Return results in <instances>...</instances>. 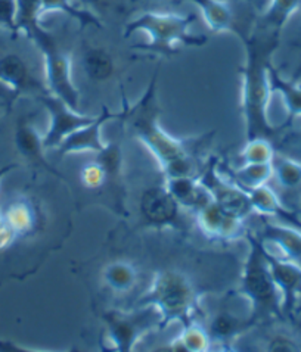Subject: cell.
I'll return each mask as SVG.
<instances>
[{
	"instance_id": "ac0fdd59",
	"label": "cell",
	"mask_w": 301,
	"mask_h": 352,
	"mask_svg": "<svg viewBox=\"0 0 301 352\" xmlns=\"http://www.w3.org/2000/svg\"><path fill=\"white\" fill-rule=\"evenodd\" d=\"M164 188L170 192L182 208L195 212L203 204L210 199L200 180V175H179L164 179Z\"/></svg>"
},
{
	"instance_id": "44dd1931",
	"label": "cell",
	"mask_w": 301,
	"mask_h": 352,
	"mask_svg": "<svg viewBox=\"0 0 301 352\" xmlns=\"http://www.w3.org/2000/svg\"><path fill=\"white\" fill-rule=\"evenodd\" d=\"M102 277L103 282H105L112 292L126 294L136 286L139 273L133 263L126 260H116L103 267Z\"/></svg>"
},
{
	"instance_id": "ab89813d",
	"label": "cell",
	"mask_w": 301,
	"mask_h": 352,
	"mask_svg": "<svg viewBox=\"0 0 301 352\" xmlns=\"http://www.w3.org/2000/svg\"><path fill=\"white\" fill-rule=\"evenodd\" d=\"M298 77H301V71H300V72H298Z\"/></svg>"
},
{
	"instance_id": "60d3db41",
	"label": "cell",
	"mask_w": 301,
	"mask_h": 352,
	"mask_svg": "<svg viewBox=\"0 0 301 352\" xmlns=\"http://www.w3.org/2000/svg\"><path fill=\"white\" fill-rule=\"evenodd\" d=\"M298 311H301V308H298Z\"/></svg>"
},
{
	"instance_id": "e0dca14e",
	"label": "cell",
	"mask_w": 301,
	"mask_h": 352,
	"mask_svg": "<svg viewBox=\"0 0 301 352\" xmlns=\"http://www.w3.org/2000/svg\"><path fill=\"white\" fill-rule=\"evenodd\" d=\"M260 241L267 250L301 265V229L289 224L264 221Z\"/></svg>"
},
{
	"instance_id": "1f68e13d",
	"label": "cell",
	"mask_w": 301,
	"mask_h": 352,
	"mask_svg": "<svg viewBox=\"0 0 301 352\" xmlns=\"http://www.w3.org/2000/svg\"><path fill=\"white\" fill-rule=\"evenodd\" d=\"M275 149L271 139L254 138L247 139L240 152L241 164H272L275 160Z\"/></svg>"
},
{
	"instance_id": "9c48e42d",
	"label": "cell",
	"mask_w": 301,
	"mask_h": 352,
	"mask_svg": "<svg viewBox=\"0 0 301 352\" xmlns=\"http://www.w3.org/2000/svg\"><path fill=\"white\" fill-rule=\"evenodd\" d=\"M49 113V127L45 133V146L46 149H58L70 134L90 124L95 117L81 113L79 109L71 108L68 103L59 98L43 93L37 96Z\"/></svg>"
},
{
	"instance_id": "f35d334b",
	"label": "cell",
	"mask_w": 301,
	"mask_h": 352,
	"mask_svg": "<svg viewBox=\"0 0 301 352\" xmlns=\"http://www.w3.org/2000/svg\"><path fill=\"white\" fill-rule=\"evenodd\" d=\"M0 223H3V214H2V211H0Z\"/></svg>"
},
{
	"instance_id": "8fae6325",
	"label": "cell",
	"mask_w": 301,
	"mask_h": 352,
	"mask_svg": "<svg viewBox=\"0 0 301 352\" xmlns=\"http://www.w3.org/2000/svg\"><path fill=\"white\" fill-rule=\"evenodd\" d=\"M182 206L163 186H154L141 196L139 212L143 223L154 229H182Z\"/></svg>"
},
{
	"instance_id": "30bf717a",
	"label": "cell",
	"mask_w": 301,
	"mask_h": 352,
	"mask_svg": "<svg viewBox=\"0 0 301 352\" xmlns=\"http://www.w3.org/2000/svg\"><path fill=\"white\" fill-rule=\"evenodd\" d=\"M201 233L213 242H236L247 234L245 220L226 211L211 198L195 211Z\"/></svg>"
},
{
	"instance_id": "d6a6232c",
	"label": "cell",
	"mask_w": 301,
	"mask_h": 352,
	"mask_svg": "<svg viewBox=\"0 0 301 352\" xmlns=\"http://www.w3.org/2000/svg\"><path fill=\"white\" fill-rule=\"evenodd\" d=\"M80 182L83 188L87 190L103 189V184H105V174H103V170L95 160L86 164L85 167L80 170Z\"/></svg>"
},
{
	"instance_id": "5b68a950",
	"label": "cell",
	"mask_w": 301,
	"mask_h": 352,
	"mask_svg": "<svg viewBox=\"0 0 301 352\" xmlns=\"http://www.w3.org/2000/svg\"><path fill=\"white\" fill-rule=\"evenodd\" d=\"M195 19V14L179 16L173 14L145 12L126 24L124 37H130L139 30L145 31L149 36V41L138 45L136 49L169 58L178 54V49L174 47L176 43H182L189 47H201L209 41L207 36H195L189 31Z\"/></svg>"
},
{
	"instance_id": "d6986e66",
	"label": "cell",
	"mask_w": 301,
	"mask_h": 352,
	"mask_svg": "<svg viewBox=\"0 0 301 352\" xmlns=\"http://www.w3.org/2000/svg\"><path fill=\"white\" fill-rule=\"evenodd\" d=\"M248 195H250V199L256 214L266 215V217H276V219L282 220L285 224L301 229V221L293 212H289L285 208L281 198H279V195L269 184L253 189L248 192Z\"/></svg>"
},
{
	"instance_id": "cb8c5ba5",
	"label": "cell",
	"mask_w": 301,
	"mask_h": 352,
	"mask_svg": "<svg viewBox=\"0 0 301 352\" xmlns=\"http://www.w3.org/2000/svg\"><path fill=\"white\" fill-rule=\"evenodd\" d=\"M3 214V221L12 229L17 236H27L36 227V212L31 204L25 198H19L10 202Z\"/></svg>"
},
{
	"instance_id": "52a82bcc",
	"label": "cell",
	"mask_w": 301,
	"mask_h": 352,
	"mask_svg": "<svg viewBox=\"0 0 301 352\" xmlns=\"http://www.w3.org/2000/svg\"><path fill=\"white\" fill-rule=\"evenodd\" d=\"M30 41H33L43 56L48 93L64 100L71 108L79 109L80 90L72 80L70 55L45 27H41Z\"/></svg>"
},
{
	"instance_id": "7a4b0ae2",
	"label": "cell",
	"mask_w": 301,
	"mask_h": 352,
	"mask_svg": "<svg viewBox=\"0 0 301 352\" xmlns=\"http://www.w3.org/2000/svg\"><path fill=\"white\" fill-rule=\"evenodd\" d=\"M242 41L245 60L240 67L242 81L241 112L245 124L247 139H271L276 129L269 121V100H271V82H269V65L272 55L279 46V34L258 30L254 34H244L241 30H233Z\"/></svg>"
},
{
	"instance_id": "74e56055",
	"label": "cell",
	"mask_w": 301,
	"mask_h": 352,
	"mask_svg": "<svg viewBox=\"0 0 301 352\" xmlns=\"http://www.w3.org/2000/svg\"><path fill=\"white\" fill-rule=\"evenodd\" d=\"M79 2H81V5L85 6H99L103 0H79Z\"/></svg>"
},
{
	"instance_id": "83f0119b",
	"label": "cell",
	"mask_w": 301,
	"mask_h": 352,
	"mask_svg": "<svg viewBox=\"0 0 301 352\" xmlns=\"http://www.w3.org/2000/svg\"><path fill=\"white\" fill-rule=\"evenodd\" d=\"M301 6V0H272L271 6L260 18L258 28L281 34L288 19Z\"/></svg>"
},
{
	"instance_id": "277c9868",
	"label": "cell",
	"mask_w": 301,
	"mask_h": 352,
	"mask_svg": "<svg viewBox=\"0 0 301 352\" xmlns=\"http://www.w3.org/2000/svg\"><path fill=\"white\" fill-rule=\"evenodd\" d=\"M248 254L236 294L245 298L251 307L250 317L257 326L269 318H282V296L269 268L264 246L257 234L247 232Z\"/></svg>"
},
{
	"instance_id": "ffe728a7",
	"label": "cell",
	"mask_w": 301,
	"mask_h": 352,
	"mask_svg": "<svg viewBox=\"0 0 301 352\" xmlns=\"http://www.w3.org/2000/svg\"><path fill=\"white\" fill-rule=\"evenodd\" d=\"M253 327H256V324L250 317L242 318L223 309V311H219L213 317L207 330H209L213 342L232 344Z\"/></svg>"
},
{
	"instance_id": "8992f818",
	"label": "cell",
	"mask_w": 301,
	"mask_h": 352,
	"mask_svg": "<svg viewBox=\"0 0 301 352\" xmlns=\"http://www.w3.org/2000/svg\"><path fill=\"white\" fill-rule=\"evenodd\" d=\"M105 340L111 351L130 352L154 330H161V314L151 305H136L132 311L108 309L102 314Z\"/></svg>"
},
{
	"instance_id": "d4e9b609",
	"label": "cell",
	"mask_w": 301,
	"mask_h": 352,
	"mask_svg": "<svg viewBox=\"0 0 301 352\" xmlns=\"http://www.w3.org/2000/svg\"><path fill=\"white\" fill-rule=\"evenodd\" d=\"M180 2H191L200 8L201 14L214 33L220 31H233L235 21L229 5L219 0H180Z\"/></svg>"
},
{
	"instance_id": "7402d4cb",
	"label": "cell",
	"mask_w": 301,
	"mask_h": 352,
	"mask_svg": "<svg viewBox=\"0 0 301 352\" xmlns=\"http://www.w3.org/2000/svg\"><path fill=\"white\" fill-rule=\"evenodd\" d=\"M213 339L209 333V330L204 329L195 320L188 324L183 326L182 333L174 338L169 342V351H179V352H207L211 349Z\"/></svg>"
},
{
	"instance_id": "4fadbf2b",
	"label": "cell",
	"mask_w": 301,
	"mask_h": 352,
	"mask_svg": "<svg viewBox=\"0 0 301 352\" xmlns=\"http://www.w3.org/2000/svg\"><path fill=\"white\" fill-rule=\"evenodd\" d=\"M120 120L121 111L114 113L108 109V107H102L99 116L95 117L87 126L76 130L72 134L61 143V146L56 149L59 157H67L71 153H98L103 149L107 142L102 139V127L111 120Z\"/></svg>"
},
{
	"instance_id": "f546056e",
	"label": "cell",
	"mask_w": 301,
	"mask_h": 352,
	"mask_svg": "<svg viewBox=\"0 0 301 352\" xmlns=\"http://www.w3.org/2000/svg\"><path fill=\"white\" fill-rule=\"evenodd\" d=\"M41 0H17V30L30 40L40 25Z\"/></svg>"
},
{
	"instance_id": "2e32d148",
	"label": "cell",
	"mask_w": 301,
	"mask_h": 352,
	"mask_svg": "<svg viewBox=\"0 0 301 352\" xmlns=\"http://www.w3.org/2000/svg\"><path fill=\"white\" fill-rule=\"evenodd\" d=\"M0 82L12 90L15 98L27 93H37V96L48 93V89L33 76L25 59L14 52L0 56Z\"/></svg>"
},
{
	"instance_id": "836d02e7",
	"label": "cell",
	"mask_w": 301,
	"mask_h": 352,
	"mask_svg": "<svg viewBox=\"0 0 301 352\" xmlns=\"http://www.w3.org/2000/svg\"><path fill=\"white\" fill-rule=\"evenodd\" d=\"M267 349L269 351H298L300 346L297 345L295 340L289 336L276 335L275 338L269 340Z\"/></svg>"
},
{
	"instance_id": "484cf974",
	"label": "cell",
	"mask_w": 301,
	"mask_h": 352,
	"mask_svg": "<svg viewBox=\"0 0 301 352\" xmlns=\"http://www.w3.org/2000/svg\"><path fill=\"white\" fill-rule=\"evenodd\" d=\"M83 69L92 81H105L114 71H116V62L107 49L89 47L83 55Z\"/></svg>"
},
{
	"instance_id": "5bb4252c",
	"label": "cell",
	"mask_w": 301,
	"mask_h": 352,
	"mask_svg": "<svg viewBox=\"0 0 301 352\" xmlns=\"http://www.w3.org/2000/svg\"><path fill=\"white\" fill-rule=\"evenodd\" d=\"M264 255L275 285L282 296V311L284 314L289 316L295 309L298 295L301 294V265L273 254L266 246Z\"/></svg>"
},
{
	"instance_id": "603a6c76",
	"label": "cell",
	"mask_w": 301,
	"mask_h": 352,
	"mask_svg": "<svg viewBox=\"0 0 301 352\" xmlns=\"http://www.w3.org/2000/svg\"><path fill=\"white\" fill-rule=\"evenodd\" d=\"M269 82H271L272 91L279 93L285 102L288 111V121H293L301 117V85L297 81L285 80L281 72L275 68L273 64L269 65Z\"/></svg>"
},
{
	"instance_id": "d590c367",
	"label": "cell",
	"mask_w": 301,
	"mask_h": 352,
	"mask_svg": "<svg viewBox=\"0 0 301 352\" xmlns=\"http://www.w3.org/2000/svg\"><path fill=\"white\" fill-rule=\"evenodd\" d=\"M0 99H2V100H12V99H15L14 91L10 90V89H8L3 85V82H0Z\"/></svg>"
},
{
	"instance_id": "3957f363",
	"label": "cell",
	"mask_w": 301,
	"mask_h": 352,
	"mask_svg": "<svg viewBox=\"0 0 301 352\" xmlns=\"http://www.w3.org/2000/svg\"><path fill=\"white\" fill-rule=\"evenodd\" d=\"M203 292L192 278L180 272L167 268L155 272L152 282L136 305H151L161 314V330L173 323L182 326L194 322L201 308Z\"/></svg>"
},
{
	"instance_id": "ba28073f",
	"label": "cell",
	"mask_w": 301,
	"mask_h": 352,
	"mask_svg": "<svg viewBox=\"0 0 301 352\" xmlns=\"http://www.w3.org/2000/svg\"><path fill=\"white\" fill-rule=\"evenodd\" d=\"M200 180L210 198L222 208L235 214L240 219H247L254 212L250 195L233 180L223 177L219 170V160L211 158L200 174Z\"/></svg>"
},
{
	"instance_id": "4dcf8cb0",
	"label": "cell",
	"mask_w": 301,
	"mask_h": 352,
	"mask_svg": "<svg viewBox=\"0 0 301 352\" xmlns=\"http://www.w3.org/2000/svg\"><path fill=\"white\" fill-rule=\"evenodd\" d=\"M46 12H62L79 21L83 27H102L101 21L95 15L86 9H80L76 5H72L70 0H41V14Z\"/></svg>"
},
{
	"instance_id": "9a60e30c",
	"label": "cell",
	"mask_w": 301,
	"mask_h": 352,
	"mask_svg": "<svg viewBox=\"0 0 301 352\" xmlns=\"http://www.w3.org/2000/svg\"><path fill=\"white\" fill-rule=\"evenodd\" d=\"M15 146L27 162L34 167H39L50 174L56 175L61 180H64V175L59 173L56 167L52 165L46 157V146H45V134H41L34 122L28 117H21L17 122L15 129Z\"/></svg>"
},
{
	"instance_id": "6da1fadb",
	"label": "cell",
	"mask_w": 301,
	"mask_h": 352,
	"mask_svg": "<svg viewBox=\"0 0 301 352\" xmlns=\"http://www.w3.org/2000/svg\"><path fill=\"white\" fill-rule=\"evenodd\" d=\"M158 71L160 68L154 71L147 90L134 105H130L123 95L120 120L126 124L133 138L139 140L158 162L164 179L196 175V161L189 144L186 143L188 140L174 138L164 130L160 122L161 108L157 99Z\"/></svg>"
},
{
	"instance_id": "7c38bea8",
	"label": "cell",
	"mask_w": 301,
	"mask_h": 352,
	"mask_svg": "<svg viewBox=\"0 0 301 352\" xmlns=\"http://www.w3.org/2000/svg\"><path fill=\"white\" fill-rule=\"evenodd\" d=\"M95 160L105 174V184L102 190L111 193L114 204H116V212L120 215H129L124 206L126 199V184H124V158L123 151L118 143L107 142L102 151L95 153Z\"/></svg>"
},
{
	"instance_id": "f1b7e54d",
	"label": "cell",
	"mask_w": 301,
	"mask_h": 352,
	"mask_svg": "<svg viewBox=\"0 0 301 352\" xmlns=\"http://www.w3.org/2000/svg\"><path fill=\"white\" fill-rule=\"evenodd\" d=\"M273 179L287 192H297L301 189V164L284 155H275Z\"/></svg>"
},
{
	"instance_id": "8d00e7d4",
	"label": "cell",
	"mask_w": 301,
	"mask_h": 352,
	"mask_svg": "<svg viewBox=\"0 0 301 352\" xmlns=\"http://www.w3.org/2000/svg\"><path fill=\"white\" fill-rule=\"evenodd\" d=\"M15 167H17L15 164H10V165H6V167H3V168H0V182H2L5 175H6L8 173L12 171Z\"/></svg>"
},
{
	"instance_id": "4316f807",
	"label": "cell",
	"mask_w": 301,
	"mask_h": 352,
	"mask_svg": "<svg viewBox=\"0 0 301 352\" xmlns=\"http://www.w3.org/2000/svg\"><path fill=\"white\" fill-rule=\"evenodd\" d=\"M273 179V162L272 164H241L232 171V180L241 186L242 189L250 192L260 186L269 184Z\"/></svg>"
},
{
	"instance_id": "e575fe53",
	"label": "cell",
	"mask_w": 301,
	"mask_h": 352,
	"mask_svg": "<svg viewBox=\"0 0 301 352\" xmlns=\"http://www.w3.org/2000/svg\"><path fill=\"white\" fill-rule=\"evenodd\" d=\"M17 233L10 229V227L3 221L0 223V251L6 250L10 245H12L17 239Z\"/></svg>"
}]
</instances>
